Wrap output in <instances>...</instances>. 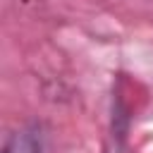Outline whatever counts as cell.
I'll use <instances>...</instances> for the list:
<instances>
[{"label": "cell", "mask_w": 153, "mask_h": 153, "mask_svg": "<svg viewBox=\"0 0 153 153\" xmlns=\"http://www.w3.org/2000/svg\"><path fill=\"white\" fill-rule=\"evenodd\" d=\"M2 153H41V131L36 127H26V129H19L14 131Z\"/></svg>", "instance_id": "1"}]
</instances>
